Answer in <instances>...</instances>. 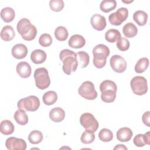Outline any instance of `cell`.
<instances>
[{
    "label": "cell",
    "instance_id": "d6a6232c",
    "mask_svg": "<svg viewBox=\"0 0 150 150\" xmlns=\"http://www.w3.org/2000/svg\"><path fill=\"white\" fill-rule=\"evenodd\" d=\"M93 54H102L105 57L109 56L110 51L109 48L103 44H99L96 45L93 49Z\"/></svg>",
    "mask_w": 150,
    "mask_h": 150
},
{
    "label": "cell",
    "instance_id": "7402d4cb",
    "mask_svg": "<svg viewBox=\"0 0 150 150\" xmlns=\"http://www.w3.org/2000/svg\"><path fill=\"white\" fill-rule=\"evenodd\" d=\"M15 16L14 10L10 7H5L1 11V19L6 23L12 22Z\"/></svg>",
    "mask_w": 150,
    "mask_h": 150
},
{
    "label": "cell",
    "instance_id": "60d3db41",
    "mask_svg": "<svg viewBox=\"0 0 150 150\" xmlns=\"http://www.w3.org/2000/svg\"><path fill=\"white\" fill-rule=\"evenodd\" d=\"M114 149H127V148L122 144H118L114 148Z\"/></svg>",
    "mask_w": 150,
    "mask_h": 150
},
{
    "label": "cell",
    "instance_id": "277c9868",
    "mask_svg": "<svg viewBox=\"0 0 150 150\" xmlns=\"http://www.w3.org/2000/svg\"><path fill=\"white\" fill-rule=\"evenodd\" d=\"M18 110L28 111H35L40 106V100L35 96H29L21 99L17 104Z\"/></svg>",
    "mask_w": 150,
    "mask_h": 150
},
{
    "label": "cell",
    "instance_id": "ba28073f",
    "mask_svg": "<svg viewBox=\"0 0 150 150\" xmlns=\"http://www.w3.org/2000/svg\"><path fill=\"white\" fill-rule=\"evenodd\" d=\"M128 16V9L126 8L122 7L118 9L115 12L110 14L108 16V20L111 25L119 26L127 19Z\"/></svg>",
    "mask_w": 150,
    "mask_h": 150
},
{
    "label": "cell",
    "instance_id": "6da1fadb",
    "mask_svg": "<svg viewBox=\"0 0 150 150\" xmlns=\"http://www.w3.org/2000/svg\"><path fill=\"white\" fill-rule=\"evenodd\" d=\"M59 58L63 62V71L67 75H70L72 71L74 72L78 66L77 53L69 49H63L59 54Z\"/></svg>",
    "mask_w": 150,
    "mask_h": 150
},
{
    "label": "cell",
    "instance_id": "83f0119b",
    "mask_svg": "<svg viewBox=\"0 0 150 150\" xmlns=\"http://www.w3.org/2000/svg\"><path fill=\"white\" fill-rule=\"evenodd\" d=\"M77 59L78 61V66L79 65L81 68H86L89 64V55L86 52H78L77 53Z\"/></svg>",
    "mask_w": 150,
    "mask_h": 150
},
{
    "label": "cell",
    "instance_id": "9a60e30c",
    "mask_svg": "<svg viewBox=\"0 0 150 150\" xmlns=\"http://www.w3.org/2000/svg\"><path fill=\"white\" fill-rule=\"evenodd\" d=\"M69 46L72 48L79 49L83 47L86 44V40L81 35L76 34L71 36L68 41Z\"/></svg>",
    "mask_w": 150,
    "mask_h": 150
},
{
    "label": "cell",
    "instance_id": "d590c367",
    "mask_svg": "<svg viewBox=\"0 0 150 150\" xmlns=\"http://www.w3.org/2000/svg\"><path fill=\"white\" fill-rule=\"evenodd\" d=\"M93 63L97 69H101L105 66L107 62V57L102 54H94Z\"/></svg>",
    "mask_w": 150,
    "mask_h": 150
},
{
    "label": "cell",
    "instance_id": "ac0fdd59",
    "mask_svg": "<svg viewBox=\"0 0 150 150\" xmlns=\"http://www.w3.org/2000/svg\"><path fill=\"white\" fill-rule=\"evenodd\" d=\"M132 135V131L129 128L122 127L117 132V138L120 142H128L131 139Z\"/></svg>",
    "mask_w": 150,
    "mask_h": 150
},
{
    "label": "cell",
    "instance_id": "4dcf8cb0",
    "mask_svg": "<svg viewBox=\"0 0 150 150\" xmlns=\"http://www.w3.org/2000/svg\"><path fill=\"white\" fill-rule=\"evenodd\" d=\"M28 141L32 144H38L43 139V134L41 131L34 130L30 132L28 135Z\"/></svg>",
    "mask_w": 150,
    "mask_h": 150
},
{
    "label": "cell",
    "instance_id": "f1b7e54d",
    "mask_svg": "<svg viewBox=\"0 0 150 150\" xmlns=\"http://www.w3.org/2000/svg\"><path fill=\"white\" fill-rule=\"evenodd\" d=\"M117 6V2L115 0H104L101 1L100 5L101 11L105 13H108L114 10Z\"/></svg>",
    "mask_w": 150,
    "mask_h": 150
},
{
    "label": "cell",
    "instance_id": "f35d334b",
    "mask_svg": "<svg viewBox=\"0 0 150 150\" xmlns=\"http://www.w3.org/2000/svg\"><path fill=\"white\" fill-rule=\"evenodd\" d=\"M129 45L130 44L129 40L124 37H121V38L116 43L117 48L122 52L127 50L129 47Z\"/></svg>",
    "mask_w": 150,
    "mask_h": 150
},
{
    "label": "cell",
    "instance_id": "836d02e7",
    "mask_svg": "<svg viewBox=\"0 0 150 150\" xmlns=\"http://www.w3.org/2000/svg\"><path fill=\"white\" fill-rule=\"evenodd\" d=\"M95 139L94 132L91 130L86 129L84 132H83L80 140L82 143L85 144H89L92 143Z\"/></svg>",
    "mask_w": 150,
    "mask_h": 150
},
{
    "label": "cell",
    "instance_id": "3957f363",
    "mask_svg": "<svg viewBox=\"0 0 150 150\" xmlns=\"http://www.w3.org/2000/svg\"><path fill=\"white\" fill-rule=\"evenodd\" d=\"M34 79L36 86L39 89L45 90L49 87L50 84L48 70L45 67H40L35 70Z\"/></svg>",
    "mask_w": 150,
    "mask_h": 150
},
{
    "label": "cell",
    "instance_id": "e0dca14e",
    "mask_svg": "<svg viewBox=\"0 0 150 150\" xmlns=\"http://www.w3.org/2000/svg\"><path fill=\"white\" fill-rule=\"evenodd\" d=\"M134 145L138 147H142L150 144V132L148 131L144 134L137 135L133 140Z\"/></svg>",
    "mask_w": 150,
    "mask_h": 150
},
{
    "label": "cell",
    "instance_id": "d4e9b609",
    "mask_svg": "<svg viewBox=\"0 0 150 150\" xmlns=\"http://www.w3.org/2000/svg\"><path fill=\"white\" fill-rule=\"evenodd\" d=\"M121 33L120 31L115 29H111L108 30L105 33V40L110 43L117 42L121 38Z\"/></svg>",
    "mask_w": 150,
    "mask_h": 150
},
{
    "label": "cell",
    "instance_id": "e575fe53",
    "mask_svg": "<svg viewBox=\"0 0 150 150\" xmlns=\"http://www.w3.org/2000/svg\"><path fill=\"white\" fill-rule=\"evenodd\" d=\"M98 138L103 142H110L113 138V134L110 129L103 128L99 132Z\"/></svg>",
    "mask_w": 150,
    "mask_h": 150
},
{
    "label": "cell",
    "instance_id": "5b68a950",
    "mask_svg": "<svg viewBox=\"0 0 150 150\" xmlns=\"http://www.w3.org/2000/svg\"><path fill=\"white\" fill-rule=\"evenodd\" d=\"M132 92L138 96H142L148 91L147 80L143 76H137L133 77L130 81Z\"/></svg>",
    "mask_w": 150,
    "mask_h": 150
},
{
    "label": "cell",
    "instance_id": "44dd1931",
    "mask_svg": "<svg viewBox=\"0 0 150 150\" xmlns=\"http://www.w3.org/2000/svg\"><path fill=\"white\" fill-rule=\"evenodd\" d=\"M137 28L134 23L131 22H128L126 23L122 28L123 34L125 37L128 38H134L137 35Z\"/></svg>",
    "mask_w": 150,
    "mask_h": 150
},
{
    "label": "cell",
    "instance_id": "30bf717a",
    "mask_svg": "<svg viewBox=\"0 0 150 150\" xmlns=\"http://www.w3.org/2000/svg\"><path fill=\"white\" fill-rule=\"evenodd\" d=\"M5 146L9 150H25L26 143L23 139L11 137L6 140Z\"/></svg>",
    "mask_w": 150,
    "mask_h": 150
},
{
    "label": "cell",
    "instance_id": "ab89813d",
    "mask_svg": "<svg viewBox=\"0 0 150 150\" xmlns=\"http://www.w3.org/2000/svg\"><path fill=\"white\" fill-rule=\"evenodd\" d=\"M149 118H150V111H146L144 112L142 116V120L143 123L147 127H149Z\"/></svg>",
    "mask_w": 150,
    "mask_h": 150
},
{
    "label": "cell",
    "instance_id": "7c38bea8",
    "mask_svg": "<svg viewBox=\"0 0 150 150\" xmlns=\"http://www.w3.org/2000/svg\"><path fill=\"white\" fill-rule=\"evenodd\" d=\"M90 23L92 27L98 31L104 30L106 26V19L104 16L100 14H94L90 19Z\"/></svg>",
    "mask_w": 150,
    "mask_h": 150
},
{
    "label": "cell",
    "instance_id": "52a82bcc",
    "mask_svg": "<svg viewBox=\"0 0 150 150\" xmlns=\"http://www.w3.org/2000/svg\"><path fill=\"white\" fill-rule=\"evenodd\" d=\"M80 124L86 129L95 132L99 126L98 122L94 116L89 112H85L81 115L80 118Z\"/></svg>",
    "mask_w": 150,
    "mask_h": 150
},
{
    "label": "cell",
    "instance_id": "8d00e7d4",
    "mask_svg": "<svg viewBox=\"0 0 150 150\" xmlns=\"http://www.w3.org/2000/svg\"><path fill=\"white\" fill-rule=\"evenodd\" d=\"M64 6L63 0H51L49 2V6L51 10L54 12L62 11Z\"/></svg>",
    "mask_w": 150,
    "mask_h": 150
},
{
    "label": "cell",
    "instance_id": "484cf974",
    "mask_svg": "<svg viewBox=\"0 0 150 150\" xmlns=\"http://www.w3.org/2000/svg\"><path fill=\"white\" fill-rule=\"evenodd\" d=\"M13 118L15 121L19 125H25L28 122V117L24 110H16L14 114Z\"/></svg>",
    "mask_w": 150,
    "mask_h": 150
},
{
    "label": "cell",
    "instance_id": "74e56055",
    "mask_svg": "<svg viewBox=\"0 0 150 150\" xmlns=\"http://www.w3.org/2000/svg\"><path fill=\"white\" fill-rule=\"evenodd\" d=\"M39 43L42 47H48L52 43V38L48 33H43L39 37Z\"/></svg>",
    "mask_w": 150,
    "mask_h": 150
},
{
    "label": "cell",
    "instance_id": "4fadbf2b",
    "mask_svg": "<svg viewBox=\"0 0 150 150\" xmlns=\"http://www.w3.org/2000/svg\"><path fill=\"white\" fill-rule=\"evenodd\" d=\"M11 53L13 57L17 59H22L26 56L28 54V49L25 45L18 43L13 46Z\"/></svg>",
    "mask_w": 150,
    "mask_h": 150
},
{
    "label": "cell",
    "instance_id": "d6986e66",
    "mask_svg": "<svg viewBox=\"0 0 150 150\" xmlns=\"http://www.w3.org/2000/svg\"><path fill=\"white\" fill-rule=\"evenodd\" d=\"M46 52L41 49H36L33 50L30 54V59L35 64H41L46 59Z\"/></svg>",
    "mask_w": 150,
    "mask_h": 150
},
{
    "label": "cell",
    "instance_id": "ffe728a7",
    "mask_svg": "<svg viewBox=\"0 0 150 150\" xmlns=\"http://www.w3.org/2000/svg\"><path fill=\"white\" fill-rule=\"evenodd\" d=\"M15 36V33L13 28L10 25H6L1 30V38L6 42L12 40Z\"/></svg>",
    "mask_w": 150,
    "mask_h": 150
},
{
    "label": "cell",
    "instance_id": "4316f807",
    "mask_svg": "<svg viewBox=\"0 0 150 150\" xmlns=\"http://www.w3.org/2000/svg\"><path fill=\"white\" fill-rule=\"evenodd\" d=\"M43 102L47 105H51L54 104L57 100V94L54 91L46 92L42 97Z\"/></svg>",
    "mask_w": 150,
    "mask_h": 150
},
{
    "label": "cell",
    "instance_id": "f546056e",
    "mask_svg": "<svg viewBox=\"0 0 150 150\" xmlns=\"http://www.w3.org/2000/svg\"><path fill=\"white\" fill-rule=\"evenodd\" d=\"M149 60L146 57H142L139 59L135 66V71L137 73H142L144 72L148 67Z\"/></svg>",
    "mask_w": 150,
    "mask_h": 150
},
{
    "label": "cell",
    "instance_id": "7a4b0ae2",
    "mask_svg": "<svg viewBox=\"0 0 150 150\" xmlns=\"http://www.w3.org/2000/svg\"><path fill=\"white\" fill-rule=\"evenodd\" d=\"M117 90V85L113 81L105 80L102 81L100 85L102 101L107 103L114 101L116 97Z\"/></svg>",
    "mask_w": 150,
    "mask_h": 150
},
{
    "label": "cell",
    "instance_id": "603a6c76",
    "mask_svg": "<svg viewBox=\"0 0 150 150\" xmlns=\"http://www.w3.org/2000/svg\"><path fill=\"white\" fill-rule=\"evenodd\" d=\"M15 129V127L12 122L8 120H3L0 124V131L5 135H8L12 134Z\"/></svg>",
    "mask_w": 150,
    "mask_h": 150
},
{
    "label": "cell",
    "instance_id": "8fae6325",
    "mask_svg": "<svg viewBox=\"0 0 150 150\" xmlns=\"http://www.w3.org/2000/svg\"><path fill=\"white\" fill-rule=\"evenodd\" d=\"M35 26L32 25L30 21L27 18H22L17 23L16 29L18 33L23 39L33 29Z\"/></svg>",
    "mask_w": 150,
    "mask_h": 150
},
{
    "label": "cell",
    "instance_id": "5bb4252c",
    "mask_svg": "<svg viewBox=\"0 0 150 150\" xmlns=\"http://www.w3.org/2000/svg\"><path fill=\"white\" fill-rule=\"evenodd\" d=\"M16 72L18 75L22 78L29 77L32 72V69L30 64L26 62H21L16 65Z\"/></svg>",
    "mask_w": 150,
    "mask_h": 150
},
{
    "label": "cell",
    "instance_id": "1f68e13d",
    "mask_svg": "<svg viewBox=\"0 0 150 150\" xmlns=\"http://www.w3.org/2000/svg\"><path fill=\"white\" fill-rule=\"evenodd\" d=\"M54 36L57 40L59 41H64L67 39L69 33L67 29L62 26H58L54 30Z\"/></svg>",
    "mask_w": 150,
    "mask_h": 150
},
{
    "label": "cell",
    "instance_id": "cb8c5ba5",
    "mask_svg": "<svg viewBox=\"0 0 150 150\" xmlns=\"http://www.w3.org/2000/svg\"><path fill=\"white\" fill-rule=\"evenodd\" d=\"M133 19L139 26H144L148 20V14L143 11H137L133 14Z\"/></svg>",
    "mask_w": 150,
    "mask_h": 150
},
{
    "label": "cell",
    "instance_id": "8992f818",
    "mask_svg": "<svg viewBox=\"0 0 150 150\" xmlns=\"http://www.w3.org/2000/svg\"><path fill=\"white\" fill-rule=\"evenodd\" d=\"M78 93L86 100H93L97 97V93L95 90L94 85L90 81L83 82L79 88Z\"/></svg>",
    "mask_w": 150,
    "mask_h": 150
},
{
    "label": "cell",
    "instance_id": "2e32d148",
    "mask_svg": "<svg viewBox=\"0 0 150 150\" xmlns=\"http://www.w3.org/2000/svg\"><path fill=\"white\" fill-rule=\"evenodd\" d=\"M49 117L52 121L60 122L64 119L65 112L60 107H54L50 111Z\"/></svg>",
    "mask_w": 150,
    "mask_h": 150
},
{
    "label": "cell",
    "instance_id": "9c48e42d",
    "mask_svg": "<svg viewBox=\"0 0 150 150\" xmlns=\"http://www.w3.org/2000/svg\"><path fill=\"white\" fill-rule=\"evenodd\" d=\"M110 64L112 69L118 73L125 71L127 66L125 60L120 55L117 54H114L111 57Z\"/></svg>",
    "mask_w": 150,
    "mask_h": 150
}]
</instances>
